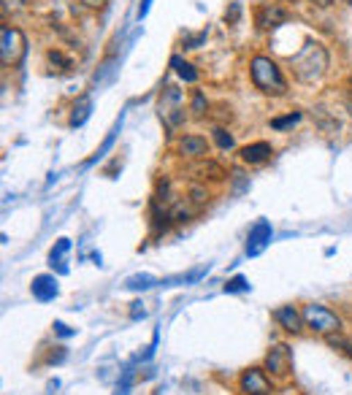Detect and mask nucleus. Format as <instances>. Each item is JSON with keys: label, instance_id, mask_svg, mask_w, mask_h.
Listing matches in <instances>:
<instances>
[{"label": "nucleus", "instance_id": "obj_15", "mask_svg": "<svg viewBox=\"0 0 352 395\" xmlns=\"http://www.w3.org/2000/svg\"><path fill=\"white\" fill-rule=\"evenodd\" d=\"M171 65H174L176 76H179L182 81H187V84H195V81H198V71H195V65H193V63H187V60H182L179 54L171 57Z\"/></svg>", "mask_w": 352, "mask_h": 395}, {"label": "nucleus", "instance_id": "obj_16", "mask_svg": "<svg viewBox=\"0 0 352 395\" xmlns=\"http://www.w3.org/2000/svg\"><path fill=\"white\" fill-rule=\"evenodd\" d=\"M90 111H93V100H90V98H81V100H79V103L74 106V111H71V124H74V127H81V124L87 122Z\"/></svg>", "mask_w": 352, "mask_h": 395}, {"label": "nucleus", "instance_id": "obj_19", "mask_svg": "<svg viewBox=\"0 0 352 395\" xmlns=\"http://www.w3.org/2000/svg\"><path fill=\"white\" fill-rule=\"evenodd\" d=\"M211 136H214V144H217V147L220 149H233L236 147V141H233V136H230V133H227L225 127H220V124H217V127H214V130H211Z\"/></svg>", "mask_w": 352, "mask_h": 395}, {"label": "nucleus", "instance_id": "obj_12", "mask_svg": "<svg viewBox=\"0 0 352 395\" xmlns=\"http://www.w3.org/2000/svg\"><path fill=\"white\" fill-rule=\"evenodd\" d=\"M271 241V225L266 223V220H260V223L255 225L250 230V241H247V252L250 255H260L266 244Z\"/></svg>", "mask_w": 352, "mask_h": 395}, {"label": "nucleus", "instance_id": "obj_6", "mask_svg": "<svg viewBox=\"0 0 352 395\" xmlns=\"http://www.w3.org/2000/svg\"><path fill=\"white\" fill-rule=\"evenodd\" d=\"M263 369L269 371L271 376H290L293 373V352L287 344H274L269 352H266V360H263Z\"/></svg>", "mask_w": 352, "mask_h": 395}, {"label": "nucleus", "instance_id": "obj_8", "mask_svg": "<svg viewBox=\"0 0 352 395\" xmlns=\"http://www.w3.org/2000/svg\"><path fill=\"white\" fill-rule=\"evenodd\" d=\"M287 19H290L287 8H282V6H277V3L260 6V8L255 11V25L260 27V30H274V27L285 25Z\"/></svg>", "mask_w": 352, "mask_h": 395}, {"label": "nucleus", "instance_id": "obj_26", "mask_svg": "<svg viewBox=\"0 0 352 395\" xmlns=\"http://www.w3.org/2000/svg\"><path fill=\"white\" fill-rule=\"evenodd\" d=\"M117 130H120V124H117V127H114V130L109 133V138H106V141H103V144H101V149L95 152V157H93V160H98V157H103V154H106V149H109V147H111V144H114V136H117ZM93 160H90V163H93Z\"/></svg>", "mask_w": 352, "mask_h": 395}, {"label": "nucleus", "instance_id": "obj_25", "mask_svg": "<svg viewBox=\"0 0 352 395\" xmlns=\"http://www.w3.org/2000/svg\"><path fill=\"white\" fill-rule=\"evenodd\" d=\"M68 247H71V241H68V239H60V244H57V249H51V266L63 260V255L68 252Z\"/></svg>", "mask_w": 352, "mask_h": 395}, {"label": "nucleus", "instance_id": "obj_10", "mask_svg": "<svg viewBox=\"0 0 352 395\" xmlns=\"http://www.w3.org/2000/svg\"><path fill=\"white\" fill-rule=\"evenodd\" d=\"M271 154H274V147L269 141H255V144H247V147L239 149V157L247 166H263L266 160H271Z\"/></svg>", "mask_w": 352, "mask_h": 395}, {"label": "nucleus", "instance_id": "obj_14", "mask_svg": "<svg viewBox=\"0 0 352 395\" xmlns=\"http://www.w3.org/2000/svg\"><path fill=\"white\" fill-rule=\"evenodd\" d=\"M33 296L38 300H49V298L57 296V279L44 273V276H35L33 279Z\"/></svg>", "mask_w": 352, "mask_h": 395}, {"label": "nucleus", "instance_id": "obj_4", "mask_svg": "<svg viewBox=\"0 0 352 395\" xmlns=\"http://www.w3.org/2000/svg\"><path fill=\"white\" fill-rule=\"evenodd\" d=\"M157 111H160V120L166 122L168 130H176L179 124L184 122V95L182 90L168 84L163 92H160V103H157Z\"/></svg>", "mask_w": 352, "mask_h": 395}, {"label": "nucleus", "instance_id": "obj_5", "mask_svg": "<svg viewBox=\"0 0 352 395\" xmlns=\"http://www.w3.org/2000/svg\"><path fill=\"white\" fill-rule=\"evenodd\" d=\"M25 47L27 41L19 27L3 25V30H0V60H3V65H17L25 54Z\"/></svg>", "mask_w": 352, "mask_h": 395}, {"label": "nucleus", "instance_id": "obj_28", "mask_svg": "<svg viewBox=\"0 0 352 395\" xmlns=\"http://www.w3.org/2000/svg\"><path fill=\"white\" fill-rule=\"evenodd\" d=\"M239 14H241V6H239V3H233V6H230V11H225V22H236V19H239Z\"/></svg>", "mask_w": 352, "mask_h": 395}, {"label": "nucleus", "instance_id": "obj_21", "mask_svg": "<svg viewBox=\"0 0 352 395\" xmlns=\"http://www.w3.org/2000/svg\"><path fill=\"white\" fill-rule=\"evenodd\" d=\"M190 111H193V117H206V111H209V103L203 98V92H193V100H190Z\"/></svg>", "mask_w": 352, "mask_h": 395}, {"label": "nucleus", "instance_id": "obj_7", "mask_svg": "<svg viewBox=\"0 0 352 395\" xmlns=\"http://www.w3.org/2000/svg\"><path fill=\"white\" fill-rule=\"evenodd\" d=\"M239 390H241V395H271L274 385H271L266 369H247L239 376Z\"/></svg>", "mask_w": 352, "mask_h": 395}, {"label": "nucleus", "instance_id": "obj_1", "mask_svg": "<svg viewBox=\"0 0 352 395\" xmlns=\"http://www.w3.org/2000/svg\"><path fill=\"white\" fill-rule=\"evenodd\" d=\"M328 63H330V57H328L326 47L320 41H306L301 51L290 57V71L301 84H312L328 71Z\"/></svg>", "mask_w": 352, "mask_h": 395}, {"label": "nucleus", "instance_id": "obj_13", "mask_svg": "<svg viewBox=\"0 0 352 395\" xmlns=\"http://www.w3.org/2000/svg\"><path fill=\"white\" fill-rule=\"evenodd\" d=\"M193 173L198 176V179H209V182H223L227 176V171L220 166V163H214V160H198V166L193 168Z\"/></svg>", "mask_w": 352, "mask_h": 395}, {"label": "nucleus", "instance_id": "obj_11", "mask_svg": "<svg viewBox=\"0 0 352 395\" xmlns=\"http://www.w3.org/2000/svg\"><path fill=\"white\" fill-rule=\"evenodd\" d=\"M274 320L279 322V328L282 330H287V333H293V336H298L303 328V314L296 309V306H279L277 312H274Z\"/></svg>", "mask_w": 352, "mask_h": 395}, {"label": "nucleus", "instance_id": "obj_20", "mask_svg": "<svg viewBox=\"0 0 352 395\" xmlns=\"http://www.w3.org/2000/svg\"><path fill=\"white\" fill-rule=\"evenodd\" d=\"M326 339H328V346H333V349L344 352L347 357H352V341L350 339H344V336H339V333H330V336H326Z\"/></svg>", "mask_w": 352, "mask_h": 395}, {"label": "nucleus", "instance_id": "obj_2", "mask_svg": "<svg viewBox=\"0 0 352 395\" xmlns=\"http://www.w3.org/2000/svg\"><path fill=\"white\" fill-rule=\"evenodd\" d=\"M250 79L255 90H260L269 98H282L287 95V79L282 74L277 63L266 54H255L250 60Z\"/></svg>", "mask_w": 352, "mask_h": 395}, {"label": "nucleus", "instance_id": "obj_33", "mask_svg": "<svg viewBox=\"0 0 352 395\" xmlns=\"http://www.w3.org/2000/svg\"><path fill=\"white\" fill-rule=\"evenodd\" d=\"M342 3H347V6H352V0H342Z\"/></svg>", "mask_w": 352, "mask_h": 395}, {"label": "nucleus", "instance_id": "obj_18", "mask_svg": "<svg viewBox=\"0 0 352 395\" xmlns=\"http://www.w3.org/2000/svg\"><path fill=\"white\" fill-rule=\"evenodd\" d=\"M301 122V111H290V114H285V117H274L271 120V127L274 130H287V127H293V124Z\"/></svg>", "mask_w": 352, "mask_h": 395}, {"label": "nucleus", "instance_id": "obj_24", "mask_svg": "<svg viewBox=\"0 0 352 395\" xmlns=\"http://www.w3.org/2000/svg\"><path fill=\"white\" fill-rule=\"evenodd\" d=\"M241 290H250V282L244 276H233L225 284V293H241Z\"/></svg>", "mask_w": 352, "mask_h": 395}, {"label": "nucleus", "instance_id": "obj_30", "mask_svg": "<svg viewBox=\"0 0 352 395\" xmlns=\"http://www.w3.org/2000/svg\"><path fill=\"white\" fill-rule=\"evenodd\" d=\"M150 3H152V0H144V3H141V8H138V17H147V11H150Z\"/></svg>", "mask_w": 352, "mask_h": 395}, {"label": "nucleus", "instance_id": "obj_17", "mask_svg": "<svg viewBox=\"0 0 352 395\" xmlns=\"http://www.w3.org/2000/svg\"><path fill=\"white\" fill-rule=\"evenodd\" d=\"M47 60H49L51 68H54V71H60V74H65V71H71V68H74V60H71V57H65L60 49L47 51Z\"/></svg>", "mask_w": 352, "mask_h": 395}, {"label": "nucleus", "instance_id": "obj_23", "mask_svg": "<svg viewBox=\"0 0 352 395\" xmlns=\"http://www.w3.org/2000/svg\"><path fill=\"white\" fill-rule=\"evenodd\" d=\"M187 200H190V203L198 209V206H203V203L209 200V193L203 190L201 184H193V187H190V198H187Z\"/></svg>", "mask_w": 352, "mask_h": 395}, {"label": "nucleus", "instance_id": "obj_22", "mask_svg": "<svg viewBox=\"0 0 352 395\" xmlns=\"http://www.w3.org/2000/svg\"><path fill=\"white\" fill-rule=\"evenodd\" d=\"M152 284H154V279L147 276V273H144V276H130V279L125 282L127 290H147V287H152Z\"/></svg>", "mask_w": 352, "mask_h": 395}, {"label": "nucleus", "instance_id": "obj_32", "mask_svg": "<svg viewBox=\"0 0 352 395\" xmlns=\"http://www.w3.org/2000/svg\"><path fill=\"white\" fill-rule=\"evenodd\" d=\"M347 111H350V117H352V98L347 100Z\"/></svg>", "mask_w": 352, "mask_h": 395}, {"label": "nucleus", "instance_id": "obj_3", "mask_svg": "<svg viewBox=\"0 0 352 395\" xmlns=\"http://www.w3.org/2000/svg\"><path fill=\"white\" fill-rule=\"evenodd\" d=\"M301 314H303V325L312 333H317V336H330V333L342 330V317L333 309L323 306V303H306L301 309Z\"/></svg>", "mask_w": 352, "mask_h": 395}, {"label": "nucleus", "instance_id": "obj_29", "mask_svg": "<svg viewBox=\"0 0 352 395\" xmlns=\"http://www.w3.org/2000/svg\"><path fill=\"white\" fill-rule=\"evenodd\" d=\"M81 6H87V8H101L106 0H79Z\"/></svg>", "mask_w": 352, "mask_h": 395}, {"label": "nucleus", "instance_id": "obj_31", "mask_svg": "<svg viewBox=\"0 0 352 395\" xmlns=\"http://www.w3.org/2000/svg\"><path fill=\"white\" fill-rule=\"evenodd\" d=\"M312 3H314V6H320V8H326V6H330L333 0H312Z\"/></svg>", "mask_w": 352, "mask_h": 395}, {"label": "nucleus", "instance_id": "obj_9", "mask_svg": "<svg viewBox=\"0 0 352 395\" xmlns=\"http://www.w3.org/2000/svg\"><path fill=\"white\" fill-rule=\"evenodd\" d=\"M176 154L184 160H206L209 154V141L203 136H182L176 144Z\"/></svg>", "mask_w": 352, "mask_h": 395}, {"label": "nucleus", "instance_id": "obj_27", "mask_svg": "<svg viewBox=\"0 0 352 395\" xmlns=\"http://www.w3.org/2000/svg\"><path fill=\"white\" fill-rule=\"evenodd\" d=\"M206 41V33H198V35H193V38H184V49H198V44Z\"/></svg>", "mask_w": 352, "mask_h": 395}]
</instances>
